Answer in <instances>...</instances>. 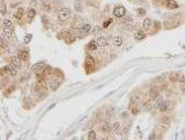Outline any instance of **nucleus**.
I'll return each instance as SVG.
<instances>
[{
	"label": "nucleus",
	"instance_id": "1",
	"mask_svg": "<svg viewBox=\"0 0 185 140\" xmlns=\"http://www.w3.org/2000/svg\"><path fill=\"white\" fill-rule=\"evenodd\" d=\"M57 39H64L66 43H72V42L75 40V38L72 35V33L69 31H67V30L61 31L60 33H57Z\"/></svg>",
	"mask_w": 185,
	"mask_h": 140
},
{
	"label": "nucleus",
	"instance_id": "2",
	"mask_svg": "<svg viewBox=\"0 0 185 140\" xmlns=\"http://www.w3.org/2000/svg\"><path fill=\"white\" fill-rule=\"evenodd\" d=\"M69 16H71V10H69V8H66V7H64L62 9H60V11L57 13V17H58V20L60 21H66Z\"/></svg>",
	"mask_w": 185,
	"mask_h": 140
},
{
	"label": "nucleus",
	"instance_id": "3",
	"mask_svg": "<svg viewBox=\"0 0 185 140\" xmlns=\"http://www.w3.org/2000/svg\"><path fill=\"white\" fill-rule=\"evenodd\" d=\"M114 15L117 18H122L126 16V8L123 6H117L114 9Z\"/></svg>",
	"mask_w": 185,
	"mask_h": 140
},
{
	"label": "nucleus",
	"instance_id": "4",
	"mask_svg": "<svg viewBox=\"0 0 185 140\" xmlns=\"http://www.w3.org/2000/svg\"><path fill=\"white\" fill-rule=\"evenodd\" d=\"M45 67H46L45 63L40 62V63H36V64H34L33 66H32V71L35 72L36 74H39V73H42V72L44 71V68H45Z\"/></svg>",
	"mask_w": 185,
	"mask_h": 140
},
{
	"label": "nucleus",
	"instance_id": "5",
	"mask_svg": "<svg viewBox=\"0 0 185 140\" xmlns=\"http://www.w3.org/2000/svg\"><path fill=\"white\" fill-rule=\"evenodd\" d=\"M60 85H61V83H60L58 80H56V78H52V80L49 81V87L51 91H56L60 87Z\"/></svg>",
	"mask_w": 185,
	"mask_h": 140
},
{
	"label": "nucleus",
	"instance_id": "6",
	"mask_svg": "<svg viewBox=\"0 0 185 140\" xmlns=\"http://www.w3.org/2000/svg\"><path fill=\"white\" fill-rule=\"evenodd\" d=\"M2 69H3V71L6 72V73L10 74V75H16V74H17V67L15 66V65H12V64L6 65V66H3Z\"/></svg>",
	"mask_w": 185,
	"mask_h": 140
},
{
	"label": "nucleus",
	"instance_id": "7",
	"mask_svg": "<svg viewBox=\"0 0 185 140\" xmlns=\"http://www.w3.org/2000/svg\"><path fill=\"white\" fill-rule=\"evenodd\" d=\"M33 88H34V94L38 96L39 98H42V97L45 96V93H44V91H43V88L41 87L40 85H34Z\"/></svg>",
	"mask_w": 185,
	"mask_h": 140
},
{
	"label": "nucleus",
	"instance_id": "8",
	"mask_svg": "<svg viewBox=\"0 0 185 140\" xmlns=\"http://www.w3.org/2000/svg\"><path fill=\"white\" fill-rule=\"evenodd\" d=\"M171 108V101L170 100H163L161 103V105H160V107H159V109L162 111V113H164V111H166L168 109H170Z\"/></svg>",
	"mask_w": 185,
	"mask_h": 140
},
{
	"label": "nucleus",
	"instance_id": "9",
	"mask_svg": "<svg viewBox=\"0 0 185 140\" xmlns=\"http://www.w3.org/2000/svg\"><path fill=\"white\" fill-rule=\"evenodd\" d=\"M90 31V26L89 24H83L80 27V29H78V32H80V34L81 35H86L88 32Z\"/></svg>",
	"mask_w": 185,
	"mask_h": 140
},
{
	"label": "nucleus",
	"instance_id": "10",
	"mask_svg": "<svg viewBox=\"0 0 185 140\" xmlns=\"http://www.w3.org/2000/svg\"><path fill=\"white\" fill-rule=\"evenodd\" d=\"M18 56L20 58L21 61H28L30 55H29V52H28L27 50H21V51H19V53H18Z\"/></svg>",
	"mask_w": 185,
	"mask_h": 140
},
{
	"label": "nucleus",
	"instance_id": "11",
	"mask_svg": "<svg viewBox=\"0 0 185 140\" xmlns=\"http://www.w3.org/2000/svg\"><path fill=\"white\" fill-rule=\"evenodd\" d=\"M10 63L12 65H15L17 68H20L21 67V60H20L19 56H12L10 59Z\"/></svg>",
	"mask_w": 185,
	"mask_h": 140
},
{
	"label": "nucleus",
	"instance_id": "12",
	"mask_svg": "<svg viewBox=\"0 0 185 140\" xmlns=\"http://www.w3.org/2000/svg\"><path fill=\"white\" fill-rule=\"evenodd\" d=\"M165 6L170 10H173V9H176L179 7V4L174 1V0H166L165 1Z\"/></svg>",
	"mask_w": 185,
	"mask_h": 140
},
{
	"label": "nucleus",
	"instance_id": "13",
	"mask_svg": "<svg viewBox=\"0 0 185 140\" xmlns=\"http://www.w3.org/2000/svg\"><path fill=\"white\" fill-rule=\"evenodd\" d=\"M121 125L120 123H115L114 125H111V132H116V133H121Z\"/></svg>",
	"mask_w": 185,
	"mask_h": 140
},
{
	"label": "nucleus",
	"instance_id": "14",
	"mask_svg": "<svg viewBox=\"0 0 185 140\" xmlns=\"http://www.w3.org/2000/svg\"><path fill=\"white\" fill-rule=\"evenodd\" d=\"M159 90L156 87H153V88H151V91H150V96H151V98L152 99H156L159 97Z\"/></svg>",
	"mask_w": 185,
	"mask_h": 140
},
{
	"label": "nucleus",
	"instance_id": "15",
	"mask_svg": "<svg viewBox=\"0 0 185 140\" xmlns=\"http://www.w3.org/2000/svg\"><path fill=\"white\" fill-rule=\"evenodd\" d=\"M23 13H24V9H23V8H18V10L15 12V15H13V16H15L16 19L20 20V19H22Z\"/></svg>",
	"mask_w": 185,
	"mask_h": 140
},
{
	"label": "nucleus",
	"instance_id": "16",
	"mask_svg": "<svg viewBox=\"0 0 185 140\" xmlns=\"http://www.w3.org/2000/svg\"><path fill=\"white\" fill-rule=\"evenodd\" d=\"M97 48H98V44H97V41L95 40H91L88 44H87V49L89 51H95Z\"/></svg>",
	"mask_w": 185,
	"mask_h": 140
},
{
	"label": "nucleus",
	"instance_id": "17",
	"mask_svg": "<svg viewBox=\"0 0 185 140\" xmlns=\"http://www.w3.org/2000/svg\"><path fill=\"white\" fill-rule=\"evenodd\" d=\"M101 130L104 132H111V125L108 123H103L101 124Z\"/></svg>",
	"mask_w": 185,
	"mask_h": 140
},
{
	"label": "nucleus",
	"instance_id": "18",
	"mask_svg": "<svg viewBox=\"0 0 185 140\" xmlns=\"http://www.w3.org/2000/svg\"><path fill=\"white\" fill-rule=\"evenodd\" d=\"M97 44H98V46H100V48H105V46L107 45V40H106L105 36H100V38H98V40H97Z\"/></svg>",
	"mask_w": 185,
	"mask_h": 140
},
{
	"label": "nucleus",
	"instance_id": "19",
	"mask_svg": "<svg viewBox=\"0 0 185 140\" xmlns=\"http://www.w3.org/2000/svg\"><path fill=\"white\" fill-rule=\"evenodd\" d=\"M27 16L29 19H33V18L36 16V12H35V9L34 8H29L27 10Z\"/></svg>",
	"mask_w": 185,
	"mask_h": 140
},
{
	"label": "nucleus",
	"instance_id": "20",
	"mask_svg": "<svg viewBox=\"0 0 185 140\" xmlns=\"http://www.w3.org/2000/svg\"><path fill=\"white\" fill-rule=\"evenodd\" d=\"M113 42H114V45H115V46H120V45L122 44V39H121V36H120V35L115 36V38L113 39Z\"/></svg>",
	"mask_w": 185,
	"mask_h": 140
},
{
	"label": "nucleus",
	"instance_id": "21",
	"mask_svg": "<svg viewBox=\"0 0 185 140\" xmlns=\"http://www.w3.org/2000/svg\"><path fill=\"white\" fill-rule=\"evenodd\" d=\"M151 26H152V21H151V19L147 18V19L143 20V28H144L146 30H149L150 28H151Z\"/></svg>",
	"mask_w": 185,
	"mask_h": 140
},
{
	"label": "nucleus",
	"instance_id": "22",
	"mask_svg": "<svg viewBox=\"0 0 185 140\" xmlns=\"http://www.w3.org/2000/svg\"><path fill=\"white\" fill-rule=\"evenodd\" d=\"M169 78L171 82H179V78H180V74L179 73H171L169 75Z\"/></svg>",
	"mask_w": 185,
	"mask_h": 140
},
{
	"label": "nucleus",
	"instance_id": "23",
	"mask_svg": "<svg viewBox=\"0 0 185 140\" xmlns=\"http://www.w3.org/2000/svg\"><path fill=\"white\" fill-rule=\"evenodd\" d=\"M135 36H136V40H142V39H144L147 35H146V33H144V32H143V31L139 30L138 32H136Z\"/></svg>",
	"mask_w": 185,
	"mask_h": 140
},
{
	"label": "nucleus",
	"instance_id": "24",
	"mask_svg": "<svg viewBox=\"0 0 185 140\" xmlns=\"http://www.w3.org/2000/svg\"><path fill=\"white\" fill-rule=\"evenodd\" d=\"M23 105H24V107H25L27 109H29L30 107L32 106V101H31V99H30V97H25L24 101H23Z\"/></svg>",
	"mask_w": 185,
	"mask_h": 140
},
{
	"label": "nucleus",
	"instance_id": "25",
	"mask_svg": "<svg viewBox=\"0 0 185 140\" xmlns=\"http://www.w3.org/2000/svg\"><path fill=\"white\" fill-rule=\"evenodd\" d=\"M3 34L6 35V38H10L11 34H12V28H4Z\"/></svg>",
	"mask_w": 185,
	"mask_h": 140
},
{
	"label": "nucleus",
	"instance_id": "26",
	"mask_svg": "<svg viewBox=\"0 0 185 140\" xmlns=\"http://www.w3.org/2000/svg\"><path fill=\"white\" fill-rule=\"evenodd\" d=\"M94 63H95V60H94V58H91L90 55H88V56L86 58V64H89V65H94Z\"/></svg>",
	"mask_w": 185,
	"mask_h": 140
},
{
	"label": "nucleus",
	"instance_id": "27",
	"mask_svg": "<svg viewBox=\"0 0 185 140\" xmlns=\"http://www.w3.org/2000/svg\"><path fill=\"white\" fill-rule=\"evenodd\" d=\"M3 26H4V28H12V21L9 19H6L3 21Z\"/></svg>",
	"mask_w": 185,
	"mask_h": 140
},
{
	"label": "nucleus",
	"instance_id": "28",
	"mask_svg": "<svg viewBox=\"0 0 185 140\" xmlns=\"http://www.w3.org/2000/svg\"><path fill=\"white\" fill-rule=\"evenodd\" d=\"M146 10L143 8H139V9H137V13H138V16H140V17H143L146 15Z\"/></svg>",
	"mask_w": 185,
	"mask_h": 140
},
{
	"label": "nucleus",
	"instance_id": "29",
	"mask_svg": "<svg viewBox=\"0 0 185 140\" xmlns=\"http://www.w3.org/2000/svg\"><path fill=\"white\" fill-rule=\"evenodd\" d=\"M106 115H107L108 117H113V116L115 115V108H109V109H107V111H106Z\"/></svg>",
	"mask_w": 185,
	"mask_h": 140
},
{
	"label": "nucleus",
	"instance_id": "30",
	"mask_svg": "<svg viewBox=\"0 0 185 140\" xmlns=\"http://www.w3.org/2000/svg\"><path fill=\"white\" fill-rule=\"evenodd\" d=\"M88 139H89V140L96 139V132L94 131V130H90V131L88 132Z\"/></svg>",
	"mask_w": 185,
	"mask_h": 140
},
{
	"label": "nucleus",
	"instance_id": "31",
	"mask_svg": "<svg viewBox=\"0 0 185 140\" xmlns=\"http://www.w3.org/2000/svg\"><path fill=\"white\" fill-rule=\"evenodd\" d=\"M122 21H123L124 24H132V22H133V21H132V19H131L130 17H126Z\"/></svg>",
	"mask_w": 185,
	"mask_h": 140
},
{
	"label": "nucleus",
	"instance_id": "32",
	"mask_svg": "<svg viewBox=\"0 0 185 140\" xmlns=\"http://www.w3.org/2000/svg\"><path fill=\"white\" fill-rule=\"evenodd\" d=\"M162 101H163L162 97H158V98H156V101H155V104H154V107H155V108H159Z\"/></svg>",
	"mask_w": 185,
	"mask_h": 140
},
{
	"label": "nucleus",
	"instance_id": "33",
	"mask_svg": "<svg viewBox=\"0 0 185 140\" xmlns=\"http://www.w3.org/2000/svg\"><path fill=\"white\" fill-rule=\"evenodd\" d=\"M0 43H1V48H2V49H4V48H7V46H8V43H7L6 41H4V36H3V35L1 36V40H0Z\"/></svg>",
	"mask_w": 185,
	"mask_h": 140
},
{
	"label": "nucleus",
	"instance_id": "34",
	"mask_svg": "<svg viewBox=\"0 0 185 140\" xmlns=\"http://www.w3.org/2000/svg\"><path fill=\"white\" fill-rule=\"evenodd\" d=\"M43 7L45 8L46 11H50V10H51V4H50L48 1H46V0H44V1H43Z\"/></svg>",
	"mask_w": 185,
	"mask_h": 140
},
{
	"label": "nucleus",
	"instance_id": "35",
	"mask_svg": "<svg viewBox=\"0 0 185 140\" xmlns=\"http://www.w3.org/2000/svg\"><path fill=\"white\" fill-rule=\"evenodd\" d=\"M31 40H32V34H27L25 38H24V43L25 44H29Z\"/></svg>",
	"mask_w": 185,
	"mask_h": 140
},
{
	"label": "nucleus",
	"instance_id": "36",
	"mask_svg": "<svg viewBox=\"0 0 185 140\" xmlns=\"http://www.w3.org/2000/svg\"><path fill=\"white\" fill-rule=\"evenodd\" d=\"M161 123H164L165 125H169L170 124V119H169V117H163L161 119Z\"/></svg>",
	"mask_w": 185,
	"mask_h": 140
},
{
	"label": "nucleus",
	"instance_id": "37",
	"mask_svg": "<svg viewBox=\"0 0 185 140\" xmlns=\"http://www.w3.org/2000/svg\"><path fill=\"white\" fill-rule=\"evenodd\" d=\"M28 78H29V75H28V74H24V75H22L21 76V78H20V82L21 83H23V82H25Z\"/></svg>",
	"mask_w": 185,
	"mask_h": 140
},
{
	"label": "nucleus",
	"instance_id": "38",
	"mask_svg": "<svg viewBox=\"0 0 185 140\" xmlns=\"http://www.w3.org/2000/svg\"><path fill=\"white\" fill-rule=\"evenodd\" d=\"M113 22V19H109V20H107L105 23H104V28H108V26L110 24V23Z\"/></svg>",
	"mask_w": 185,
	"mask_h": 140
},
{
	"label": "nucleus",
	"instance_id": "39",
	"mask_svg": "<svg viewBox=\"0 0 185 140\" xmlns=\"http://www.w3.org/2000/svg\"><path fill=\"white\" fill-rule=\"evenodd\" d=\"M179 82L180 83H185V75H180V78H179Z\"/></svg>",
	"mask_w": 185,
	"mask_h": 140
},
{
	"label": "nucleus",
	"instance_id": "40",
	"mask_svg": "<svg viewBox=\"0 0 185 140\" xmlns=\"http://www.w3.org/2000/svg\"><path fill=\"white\" fill-rule=\"evenodd\" d=\"M4 12H6V6H4V2L1 3V15H4Z\"/></svg>",
	"mask_w": 185,
	"mask_h": 140
},
{
	"label": "nucleus",
	"instance_id": "41",
	"mask_svg": "<svg viewBox=\"0 0 185 140\" xmlns=\"http://www.w3.org/2000/svg\"><path fill=\"white\" fill-rule=\"evenodd\" d=\"M75 9L77 11H82V6L80 3H75Z\"/></svg>",
	"mask_w": 185,
	"mask_h": 140
},
{
	"label": "nucleus",
	"instance_id": "42",
	"mask_svg": "<svg viewBox=\"0 0 185 140\" xmlns=\"http://www.w3.org/2000/svg\"><path fill=\"white\" fill-rule=\"evenodd\" d=\"M137 100H139V96H133L132 98H131V103H135Z\"/></svg>",
	"mask_w": 185,
	"mask_h": 140
},
{
	"label": "nucleus",
	"instance_id": "43",
	"mask_svg": "<svg viewBox=\"0 0 185 140\" xmlns=\"http://www.w3.org/2000/svg\"><path fill=\"white\" fill-rule=\"evenodd\" d=\"M137 113H138V109H137V108H133V109H132V114H133V115H136Z\"/></svg>",
	"mask_w": 185,
	"mask_h": 140
},
{
	"label": "nucleus",
	"instance_id": "44",
	"mask_svg": "<svg viewBox=\"0 0 185 140\" xmlns=\"http://www.w3.org/2000/svg\"><path fill=\"white\" fill-rule=\"evenodd\" d=\"M154 138H155V135H154V132H152L150 135V139H154Z\"/></svg>",
	"mask_w": 185,
	"mask_h": 140
},
{
	"label": "nucleus",
	"instance_id": "45",
	"mask_svg": "<svg viewBox=\"0 0 185 140\" xmlns=\"http://www.w3.org/2000/svg\"><path fill=\"white\" fill-rule=\"evenodd\" d=\"M42 20H43V23L46 26V17H43V19H42Z\"/></svg>",
	"mask_w": 185,
	"mask_h": 140
},
{
	"label": "nucleus",
	"instance_id": "46",
	"mask_svg": "<svg viewBox=\"0 0 185 140\" xmlns=\"http://www.w3.org/2000/svg\"><path fill=\"white\" fill-rule=\"evenodd\" d=\"M182 91L185 93V83H183V85H182Z\"/></svg>",
	"mask_w": 185,
	"mask_h": 140
},
{
	"label": "nucleus",
	"instance_id": "47",
	"mask_svg": "<svg viewBox=\"0 0 185 140\" xmlns=\"http://www.w3.org/2000/svg\"><path fill=\"white\" fill-rule=\"evenodd\" d=\"M122 117L126 118V117H127V113H123V114H122Z\"/></svg>",
	"mask_w": 185,
	"mask_h": 140
},
{
	"label": "nucleus",
	"instance_id": "48",
	"mask_svg": "<svg viewBox=\"0 0 185 140\" xmlns=\"http://www.w3.org/2000/svg\"><path fill=\"white\" fill-rule=\"evenodd\" d=\"M4 2V0H1V3H3Z\"/></svg>",
	"mask_w": 185,
	"mask_h": 140
}]
</instances>
